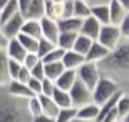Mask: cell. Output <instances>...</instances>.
Here are the masks:
<instances>
[{
    "label": "cell",
    "mask_w": 129,
    "mask_h": 122,
    "mask_svg": "<svg viewBox=\"0 0 129 122\" xmlns=\"http://www.w3.org/2000/svg\"><path fill=\"white\" fill-rule=\"evenodd\" d=\"M70 96L72 100V107L75 108H81L89 103H93V90L83 85L79 79L70 90Z\"/></svg>",
    "instance_id": "5b68a950"
},
{
    "label": "cell",
    "mask_w": 129,
    "mask_h": 122,
    "mask_svg": "<svg viewBox=\"0 0 129 122\" xmlns=\"http://www.w3.org/2000/svg\"><path fill=\"white\" fill-rule=\"evenodd\" d=\"M9 63H10V58L6 54V51H0V89H6L11 82Z\"/></svg>",
    "instance_id": "2e32d148"
},
{
    "label": "cell",
    "mask_w": 129,
    "mask_h": 122,
    "mask_svg": "<svg viewBox=\"0 0 129 122\" xmlns=\"http://www.w3.org/2000/svg\"><path fill=\"white\" fill-rule=\"evenodd\" d=\"M101 26H103V25H101L100 22L94 18V17L90 15L89 18L83 19L79 35H83V36H86V38L92 39L93 42H96L99 39V35H100Z\"/></svg>",
    "instance_id": "ba28073f"
},
{
    "label": "cell",
    "mask_w": 129,
    "mask_h": 122,
    "mask_svg": "<svg viewBox=\"0 0 129 122\" xmlns=\"http://www.w3.org/2000/svg\"><path fill=\"white\" fill-rule=\"evenodd\" d=\"M65 71V67L62 63H50L45 64V76L47 79L56 82L60 76L62 75V72Z\"/></svg>",
    "instance_id": "d4e9b609"
},
{
    "label": "cell",
    "mask_w": 129,
    "mask_h": 122,
    "mask_svg": "<svg viewBox=\"0 0 129 122\" xmlns=\"http://www.w3.org/2000/svg\"><path fill=\"white\" fill-rule=\"evenodd\" d=\"M0 25H2V18H0Z\"/></svg>",
    "instance_id": "f907efd6"
},
{
    "label": "cell",
    "mask_w": 129,
    "mask_h": 122,
    "mask_svg": "<svg viewBox=\"0 0 129 122\" xmlns=\"http://www.w3.org/2000/svg\"><path fill=\"white\" fill-rule=\"evenodd\" d=\"M6 92L10 96L17 97V99H21V100H29V99H32V97H35L34 93L29 90L28 85L21 83V82H18V80H11L10 85L6 87Z\"/></svg>",
    "instance_id": "30bf717a"
},
{
    "label": "cell",
    "mask_w": 129,
    "mask_h": 122,
    "mask_svg": "<svg viewBox=\"0 0 129 122\" xmlns=\"http://www.w3.org/2000/svg\"><path fill=\"white\" fill-rule=\"evenodd\" d=\"M78 115V108L70 107V108H60L58 115L56 116V122H71Z\"/></svg>",
    "instance_id": "f546056e"
},
{
    "label": "cell",
    "mask_w": 129,
    "mask_h": 122,
    "mask_svg": "<svg viewBox=\"0 0 129 122\" xmlns=\"http://www.w3.org/2000/svg\"><path fill=\"white\" fill-rule=\"evenodd\" d=\"M99 114H100V107L97 104H94V103H89V104L78 108V115H76V118L85 119V121L97 122Z\"/></svg>",
    "instance_id": "e0dca14e"
},
{
    "label": "cell",
    "mask_w": 129,
    "mask_h": 122,
    "mask_svg": "<svg viewBox=\"0 0 129 122\" xmlns=\"http://www.w3.org/2000/svg\"><path fill=\"white\" fill-rule=\"evenodd\" d=\"M26 101L10 96L6 89H0V122H34Z\"/></svg>",
    "instance_id": "6da1fadb"
},
{
    "label": "cell",
    "mask_w": 129,
    "mask_h": 122,
    "mask_svg": "<svg viewBox=\"0 0 129 122\" xmlns=\"http://www.w3.org/2000/svg\"><path fill=\"white\" fill-rule=\"evenodd\" d=\"M79 33H70V32H61L57 40V47L62 49L64 51H70L74 49V44L76 42Z\"/></svg>",
    "instance_id": "cb8c5ba5"
},
{
    "label": "cell",
    "mask_w": 129,
    "mask_h": 122,
    "mask_svg": "<svg viewBox=\"0 0 129 122\" xmlns=\"http://www.w3.org/2000/svg\"><path fill=\"white\" fill-rule=\"evenodd\" d=\"M21 68H22V64L21 63H17L14 60H10L9 63V71H10V76H11V80H15L20 74Z\"/></svg>",
    "instance_id": "f35d334b"
},
{
    "label": "cell",
    "mask_w": 129,
    "mask_h": 122,
    "mask_svg": "<svg viewBox=\"0 0 129 122\" xmlns=\"http://www.w3.org/2000/svg\"><path fill=\"white\" fill-rule=\"evenodd\" d=\"M24 22H25V18H24L21 14H17V15L13 17L11 19H9V21H6L4 24H2L0 30L3 32V35L6 36L9 40H11V39H17L18 35L21 33V29H22Z\"/></svg>",
    "instance_id": "8992f818"
},
{
    "label": "cell",
    "mask_w": 129,
    "mask_h": 122,
    "mask_svg": "<svg viewBox=\"0 0 129 122\" xmlns=\"http://www.w3.org/2000/svg\"><path fill=\"white\" fill-rule=\"evenodd\" d=\"M121 122H129V114H128V115L123 116V118L121 119Z\"/></svg>",
    "instance_id": "681fc988"
},
{
    "label": "cell",
    "mask_w": 129,
    "mask_h": 122,
    "mask_svg": "<svg viewBox=\"0 0 129 122\" xmlns=\"http://www.w3.org/2000/svg\"><path fill=\"white\" fill-rule=\"evenodd\" d=\"M46 17L58 22L64 18V3H53L46 0Z\"/></svg>",
    "instance_id": "7402d4cb"
},
{
    "label": "cell",
    "mask_w": 129,
    "mask_h": 122,
    "mask_svg": "<svg viewBox=\"0 0 129 122\" xmlns=\"http://www.w3.org/2000/svg\"><path fill=\"white\" fill-rule=\"evenodd\" d=\"M76 74H78V79L92 90H94L99 80L101 79L100 65L94 63H85L76 69Z\"/></svg>",
    "instance_id": "3957f363"
},
{
    "label": "cell",
    "mask_w": 129,
    "mask_h": 122,
    "mask_svg": "<svg viewBox=\"0 0 129 122\" xmlns=\"http://www.w3.org/2000/svg\"><path fill=\"white\" fill-rule=\"evenodd\" d=\"M54 90H56V82H53V80L45 78V79L42 80V94L43 96L51 97L53 93H54Z\"/></svg>",
    "instance_id": "d590c367"
},
{
    "label": "cell",
    "mask_w": 129,
    "mask_h": 122,
    "mask_svg": "<svg viewBox=\"0 0 129 122\" xmlns=\"http://www.w3.org/2000/svg\"><path fill=\"white\" fill-rule=\"evenodd\" d=\"M92 17H94L101 25L110 24V7L108 3H100V4L92 6Z\"/></svg>",
    "instance_id": "d6986e66"
},
{
    "label": "cell",
    "mask_w": 129,
    "mask_h": 122,
    "mask_svg": "<svg viewBox=\"0 0 129 122\" xmlns=\"http://www.w3.org/2000/svg\"><path fill=\"white\" fill-rule=\"evenodd\" d=\"M108 7H110V24L119 26L121 22L123 21V18L128 14V11L123 8L119 0H108Z\"/></svg>",
    "instance_id": "4fadbf2b"
},
{
    "label": "cell",
    "mask_w": 129,
    "mask_h": 122,
    "mask_svg": "<svg viewBox=\"0 0 129 122\" xmlns=\"http://www.w3.org/2000/svg\"><path fill=\"white\" fill-rule=\"evenodd\" d=\"M17 39L28 53H36L38 51V43H39L38 39H34V38H31V36H26V35H24V33H20Z\"/></svg>",
    "instance_id": "f1b7e54d"
},
{
    "label": "cell",
    "mask_w": 129,
    "mask_h": 122,
    "mask_svg": "<svg viewBox=\"0 0 129 122\" xmlns=\"http://www.w3.org/2000/svg\"><path fill=\"white\" fill-rule=\"evenodd\" d=\"M119 30L122 38H125L126 40H129V13L126 14V17L123 18V21L119 25Z\"/></svg>",
    "instance_id": "60d3db41"
},
{
    "label": "cell",
    "mask_w": 129,
    "mask_h": 122,
    "mask_svg": "<svg viewBox=\"0 0 129 122\" xmlns=\"http://www.w3.org/2000/svg\"><path fill=\"white\" fill-rule=\"evenodd\" d=\"M74 17V0H65L64 2V18Z\"/></svg>",
    "instance_id": "b9f144b4"
},
{
    "label": "cell",
    "mask_w": 129,
    "mask_h": 122,
    "mask_svg": "<svg viewBox=\"0 0 129 122\" xmlns=\"http://www.w3.org/2000/svg\"><path fill=\"white\" fill-rule=\"evenodd\" d=\"M26 107H28V111H29L32 118L42 115V104H40V100L38 96L29 99L28 101H26Z\"/></svg>",
    "instance_id": "d6a6232c"
},
{
    "label": "cell",
    "mask_w": 129,
    "mask_h": 122,
    "mask_svg": "<svg viewBox=\"0 0 129 122\" xmlns=\"http://www.w3.org/2000/svg\"><path fill=\"white\" fill-rule=\"evenodd\" d=\"M40 61H42V60H40V57L36 54V53H28L26 57H25V60H24V63H22V65L31 71V69L34 68L35 65H38Z\"/></svg>",
    "instance_id": "e575fe53"
},
{
    "label": "cell",
    "mask_w": 129,
    "mask_h": 122,
    "mask_svg": "<svg viewBox=\"0 0 129 122\" xmlns=\"http://www.w3.org/2000/svg\"><path fill=\"white\" fill-rule=\"evenodd\" d=\"M76 80H78L76 71H74V69H65L61 76L56 80V87L61 89V90H65V92H70L72 89V86L76 83Z\"/></svg>",
    "instance_id": "5bb4252c"
},
{
    "label": "cell",
    "mask_w": 129,
    "mask_h": 122,
    "mask_svg": "<svg viewBox=\"0 0 129 122\" xmlns=\"http://www.w3.org/2000/svg\"><path fill=\"white\" fill-rule=\"evenodd\" d=\"M121 39H122V35H121L119 26H115V25H104L101 26L100 35H99L97 42L101 43L104 47L110 50V51H114L118 46L121 44Z\"/></svg>",
    "instance_id": "277c9868"
},
{
    "label": "cell",
    "mask_w": 129,
    "mask_h": 122,
    "mask_svg": "<svg viewBox=\"0 0 129 122\" xmlns=\"http://www.w3.org/2000/svg\"><path fill=\"white\" fill-rule=\"evenodd\" d=\"M119 3L123 6V8L129 13V0H119Z\"/></svg>",
    "instance_id": "bcb514c9"
},
{
    "label": "cell",
    "mask_w": 129,
    "mask_h": 122,
    "mask_svg": "<svg viewBox=\"0 0 129 122\" xmlns=\"http://www.w3.org/2000/svg\"><path fill=\"white\" fill-rule=\"evenodd\" d=\"M92 15V6L86 0H74V17L79 19H86Z\"/></svg>",
    "instance_id": "603a6c76"
},
{
    "label": "cell",
    "mask_w": 129,
    "mask_h": 122,
    "mask_svg": "<svg viewBox=\"0 0 129 122\" xmlns=\"http://www.w3.org/2000/svg\"><path fill=\"white\" fill-rule=\"evenodd\" d=\"M65 51L62 49H60V47H56L54 50H51L50 53H49L47 55H46L45 58H43V63L45 64H50V63H61L62 61V57H64Z\"/></svg>",
    "instance_id": "836d02e7"
},
{
    "label": "cell",
    "mask_w": 129,
    "mask_h": 122,
    "mask_svg": "<svg viewBox=\"0 0 129 122\" xmlns=\"http://www.w3.org/2000/svg\"><path fill=\"white\" fill-rule=\"evenodd\" d=\"M6 54L9 55L10 60H14L17 63L22 64L28 51L22 47V44L18 42V39H11V40H9V44L6 47Z\"/></svg>",
    "instance_id": "7c38bea8"
},
{
    "label": "cell",
    "mask_w": 129,
    "mask_h": 122,
    "mask_svg": "<svg viewBox=\"0 0 129 122\" xmlns=\"http://www.w3.org/2000/svg\"><path fill=\"white\" fill-rule=\"evenodd\" d=\"M31 74H32V78L35 79H39V80H43L45 79V63L40 61L38 65H35L34 68L31 69Z\"/></svg>",
    "instance_id": "74e56055"
},
{
    "label": "cell",
    "mask_w": 129,
    "mask_h": 122,
    "mask_svg": "<svg viewBox=\"0 0 129 122\" xmlns=\"http://www.w3.org/2000/svg\"><path fill=\"white\" fill-rule=\"evenodd\" d=\"M9 44V39L3 35V32L0 30V51H6V47Z\"/></svg>",
    "instance_id": "ee69618b"
},
{
    "label": "cell",
    "mask_w": 129,
    "mask_h": 122,
    "mask_svg": "<svg viewBox=\"0 0 129 122\" xmlns=\"http://www.w3.org/2000/svg\"><path fill=\"white\" fill-rule=\"evenodd\" d=\"M119 121H121V119H119V116H118L117 110H114V111H111L110 114H107V115L104 116L100 122H119Z\"/></svg>",
    "instance_id": "7bdbcfd3"
},
{
    "label": "cell",
    "mask_w": 129,
    "mask_h": 122,
    "mask_svg": "<svg viewBox=\"0 0 129 122\" xmlns=\"http://www.w3.org/2000/svg\"><path fill=\"white\" fill-rule=\"evenodd\" d=\"M31 78H32V74H31V71H29L28 68H25V67L22 65V68H21V71H20V74H18V76H17V79L15 80H18V82H21V83H28L29 80H31Z\"/></svg>",
    "instance_id": "ab89813d"
},
{
    "label": "cell",
    "mask_w": 129,
    "mask_h": 122,
    "mask_svg": "<svg viewBox=\"0 0 129 122\" xmlns=\"http://www.w3.org/2000/svg\"><path fill=\"white\" fill-rule=\"evenodd\" d=\"M56 47H57V44H54L53 42H50V40H47V39L42 38V39H39V43H38L36 54L40 57V60H43V58H45L46 55L51 51V50L56 49Z\"/></svg>",
    "instance_id": "4dcf8cb0"
},
{
    "label": "cell",
    "mask_w": 129,
    "mask_h": 122,
    "mask_svg": "<svg viewBox=\"0 0 129 122\" xmlns=\"http://www.w3.org/2000/svg\"><path fill=\"white\" fill-rule=\"evenodd\" d=\"M26 85H28L29 90L34 93V96H40V94H42V80L31 78V80H29Z\"/></svg>",
    "instance_id": "8d00e7d4"
},
{
    "label": "cell",
    "mask_w": 129,
    "mask_h": 122,
    "mask_svg": "<svg viewBox=\"0 0 129 122\" xmlns=\"http://www.w3.org/2000/svg\"><path fill=\"white\" fill-rule=\"evenodd\" d=\"M34 122H56V119L50 118V116L45 115V114H42V115H39V116H35Z\"/></svg>",
    "instance_id": "f6af8a7d"
},
{
    "label": "cell",
    "mask_w": 129,
    "mask_h": 122,
    "mask_svg": "<svg viewBox=\"0 0 129 122\" xmlns=\"http://www.w3.org/2000/svg\"><path fill=\"white\" fill-rule=\"evenodd\" d=\"M118 92H119V87L114 79L107 76L101 78L99 80L97 86L94 87V90H93V103L100 107L106 101H108L114 94H117Z\"/></svg>",
    "instance_id": "7a4b0ae2"
},
{
    "label": "cell",
    "mask_w": 129,
    "mask_h": 122,
    "mask_svg": "<svg viewBox=\"0 0 129 122\" xmlns=\"http://www.w3.org/2000/svg\"><path fill=\"white\" fill-rule=\"evenodd\" d=\"M111 51L107 47H104L101 43H99L97 40L93 42L92 47H90L89 53L86 54V63H94V64H100L101 61L107 60L110 57Z\"/></svg>",
    "instance_id": "9c48e42d"
},
{
    "label": "cell",
    "mask_w": 129,
    "mask_h": 122,
    "mask_svg": "<svg viewBox=\"0 0 129 122\" xmlns=\"http://www.w3.org/2000/svg\"><path fill=\"white\" fill-rule=\"evenodd\" d=\"M115 110H117V112H118L119 119H122L125 115H128L129 114V94H126V93L121 94V97L118 99Z\"/></svg>",
    "instance_id": "1f68e13d"
},
{
    "label": "cell",
    "mask_w": 129,
    "mask_h": 122,
    "mask_svg": "<svg viewBox=\"0 0 129 122\" xmlns=\"http://www.w3.org/2000/svg\"><path fill=\"white\" fill-rule=\"evenodd\" d=\"M40 25H42V38H45L47 40L53 42L54 44H57L58 36L61 33L58 28V22L51 18H47V17H43L40 19Z\"/></svg>",
    "instance_id": "52a82bcc"
},
{
    "label": "cell",
    "mask_w": 129,
    "mask_h": 122,
    "mask_svg": "<svg viewBox=\"0 0 129 122\" xmlns=\"http://www.w3.org/2000/svg\"><path fill=\"white\" fill-rule=\"evenodd\" d=\"M21 33L26 36H31L34 39H42V25H40V21L38 19H25L22 25V29H21Z\"/></svg>",
    "instance_id": "ac0fdd59"
},
{
    "label": "cell",
    "mask_w": 129,
    "mask_h": 122,
    "mask_svg": "<svg viewBox=\"0 0 129 122\" xmlns=\"http://www.w3.org/2000/svg\"><path fill=\"white\" fill-rule=\"evenodd\" d=\"M9 3H10V0H0V13L3 11V8L6 7V6L9 4Z\"/></svg>",
    "instance_id": "7dc6e473"
},
{
    "label": "cell",
    "mask_w": 129,
    "mask_h": 122,
    "mask_svg": "<svg viewBox=\"0 0 129 122\" xmlns=\"http://www.w3.org/2000/svg\"><path fill=\"white\" fill-rule=\"evenodd\" d=\"M92 44H93L92 39L86 38V36H83V35H78V38H76V42H75V44H74V49L72 50L86 57V54L89 53Z\"/></svg>",
    "instance_id": "4316f807"
},
{
    "label": "cell",
    "mask_w": 129,
    "mask_h": 122,
    "mask_svg": "<svg viewBox=\"0 0 129 122\" xmlns=\"http://www.w3.org/2000/svg\"><path fill=\"white\" fill-rule=\"evenodd\" d=\"M22 17L25 19L40 21L43 17H46V0H32Z\"/></svg>",
    "instance_id": "8fae6325"
},
{
    "label": "cell",
    "mask_w": 129,
    "mask_h": 122,
    "mask_svg": "<svg viewBox=\"0 0 129 122\" xmlns=\"http://www.w3.org/2000/svg\"><path fill=\"white\" fill-rule=\"evenodd\" d=\"M17 14H20V7H18L17 0H10V3L3 8V11L0 13V18H2V24H4L6 21L11 19L13 17H15ZM2 26V25H0Z\"/></svg>",
    "instance_id": "83f0119b"
},
{
    "label": "cell",
    "mask_w": 129,
    "mask_h": 122,
    "mask_svg": "<svg viewBox=\"0 0 129 122\" xmlns=\"http://www.w3.org/2000/svg\"><path fill=\"white\" fill-rule=\"evenodd\" d=\"M51 99L56 101V104L58 105L60 108H70V107H72V100H71L70 92H65V90H61V89L56 87V90H54Z\"/></svg>",
    "instance_id": "484cf974"
},
{
    "label": "cell",
    "mask_w": 129,
    "mask_h": 122,
    "mask_svg": "<svg viewBox=\"0 0 129 122\" xmlns=\"http://www.w3.org/2000/svg\"><path fill=\"white\" fill-rule=\"evenodd\" d=\"M82 19L71 17V18H62L58 21L60 32H70V33H79L82 28Z\"/></svg>",
    "instance_id": "ffe728a7"
},
{
    "label": "cell",
    "mask_w": 129,
    "mask_h": 122,
    "mask_svg": "<svg viewBox=\"0 0 129 122\" xmlns=\"http://www.w3.org/2000/svg\"><path fill=\"white\" fill-rule=\"evenodd\" d=\"M38 97H39L40 104H42V114L56 119V116L58 115V111H60V107L56 104V101H54L51 97L43 96V94H40V96H38Z\"/></svg>",
    "instance_id": "44dd1931"
},
{
    "label": "cell",
    "mask_w": 129,
    "mask_h": 122,
    "mask_svg": "<svg viewBox=\"0 0 129 122\" xmlns=\"http://www.w3.org/2000/svg\"><path fill=\"white\" fill-rule=\"evenodd\" d=\"M71 122H92V121H85V119H81V118H75V119H72Z\"/></svg>",
    "instance_id": "c3c4849f"
},
{
    "label": "cell",
    "mask_w": 129,
    "mask_h": 122,
    "mask_svg": "<svg viewBox=\"0 0 129 122\" xmlns=\"http://www.w3.org/2000/svg\"><path fill=\"white\" fill-rule=\"evenodd\" d=\"M61 63L64 64L65 69H74V71H76L79 67L86 63V58H85V55L79 54V53L74 51V50H70V51H65Z\"/></svg>",
    "instance_id": "9a60e30c"
}]
</instances>
